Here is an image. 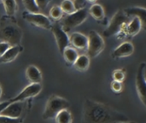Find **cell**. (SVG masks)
<instances>
[{
	"label": "cell",
	"mask_w": 146,
	"mask_h": 123,
	"mask_svg": "<svg viewBox=\"0 0 146 123\" xmlns=\"http://www.w3.org/2000/svg\"><path fill=\"white\" fill-rule=\"evenodd\" d=\"M130 121L127 115L102 103L86 99L83 107V123H120Z\"/></svg>",
	"instance_id": "1"
},
{
	"label": "cell",
	"mask_w": 146,
	"mask_h": 123,
	"mask_svg": "<svg viewBox=\"0 0 146 123\" xmlns=\"http://www.w3.org/2000/svg\"><path fill=\"white\" fill-rule=\"evenodd\" d=\"M71 1L74 3L76 10L85 8V6L86 4V0H71Z\"/></svg>",
	"instance_id": "29"
},
{
	"label": "cell",
	"mask_w": 146,
	"mask_h": 123,
	"mask_svg": "<svg viewBox=\"0 0 146 123\" xmlns=\"http://www.w3.org/2000/svg\"><path fill=\"white\" fill-rule=\"evenodd\" d=\"M60 8H61L62 11L63 13H66L68 15L72 14L76 10V9L74 7V4L71 0H63L61 3Z\"/></svg>",
	"instance_id": "23"
},
{
	"label": "cell",
	"mask_w": 146,
	"mask_h": 123,
	"mask_svg": "<svg viewBox=\"0 0 146 123\" xmlns=\"http://www.w3.org/2000/svg\"><path fill=\"white\" fill-rule=\"evenodd\" d=\"M22 3L28 13H39V9L36 5L35 0H22Z\"/></svg>",
	"instance_id": "24"
},
{
	"label": "cell",
	"mask_w": 146,
	"mask_h": 123,
	"mask_svg": "<svg viewBox=\"0 0 146 123\" xmlns=\"http://www.w3.org/2000/svg\"><path fill=\"white\" fill-rule=\"evenodd\" d=\"M86 1H87V2H90V3H95L97 0H86Z\"/></svg>",
	"instance_id": "33"
},
{
	"label": "cell",
	"mask_w": 146,
	"mask_h": 123,
	"mask_svg": "<svg viewBox=\"0 0 146 123\" xmlns=\"http://www.w3.org/2000/svg\"><path fill=\"white\" fill-rule=\"evenodd\" d=\"M1 95H2V88H1V86H0V98H1Z\"/></svg>",
	"instance_id": "35"
},
{
	"label": "cell",
	"mask_w": 146,
	"mask_h": 123,
	"mask_svg": "<svg viewBox=\"0 0 146 123\" xmlns=\"http://www.w3.org/2000/svg\"><path fill=\"white\" fill-rule=\"evenodd\" d=\"M32 99H27L20 102L10 103L1 113L0 116H8L14 119H21L25 117L27 111L31 108Z\"/></svg>",
	"instance_id": "4"
},
{
	"label": "cell",
	"mask_w": 146,
	"mask_h": 123,
	"mask_svg": "<svg viewBox=\"0 0 146 123\" xmlns=\"http://www.w3.org/2000/svg\"><path fill=\"white\" fill-rule=\"evenodd\" d=\"M9 104H10L9 100L5 101V102H3V103H0V115H1V113H2V111H3Z\"/></svg>",
	"instance_id": "32"
},
{
	"label": "cell",
	"mask_w": 146,
	"mask_h": 123,
	"mask_svg": "<svg viewBox=\"0 0 146 123\" xmlns=\"http://www.w3.org/2000/svg\"><path fill=\"white\" fill-rule=\"evenodd\" d=\"M41 90H42L41 84L31 83L30 85L26 86L17 96L9 99V102L14 103V102H20V101H24L27 99H32L33 98L38 96L40 93Z\"/></svg>",
	"instance_id": "9"
},
{
	"label": "cell",
	"mask_w": 146,
	"mask_h": 123,
	"mask_svg": "<svg viewBox=\"0 0 146 123\" xmlns=\"http://www.w3.org/2000/svg\"><path fill=\"white\" fill-rule=\"evenodd\" d=\"M87 39V56L89 57V58H94L104 51L105 47L104 40L102 36L94 30H92L89 33Z\"/></svg>",
	"instance_id": "6"
},
{
	"label": "cell",
	"mask_w": 146,
	"mask_h": 123,
	"mask_svg": "<svg viewBox=\"0 0 146 123\" xmlns=\"http://www.w3.org/2000/svg\"><path fill=\"white\" fill-rule=\"evenodd\" d=\"M113 80L115 81L123 82L126 78V73L123 69H115L113 72Z\"/></svg>",
	"instance_id": "26"
},
{
	"label": "cell",
	"mask_w": 146,
	"mask_h": 123,
	"mask_svg": "<svg viewBox=\"0 0 146 123\" xmlns=\"http://www.w3.org/2000/svg\"><path fill=\"white\" fill-rule=\"evenodd\" d=\"M142 27H143V23L141 20L138 17H133L132 21L126 25L125 32L128 36L134 37L141 31Z\"/></svg>",
	"instance_id": "15"
},
{
	"label": "cell",
	"mask_w": 146,
	"mask_h": 123,
	"mask_svg": "<svg viewBox=\"0 0 146 123\" xmlns=\"http://www.w3.org/2000/svg\"><path fill=\"white\" fill-rule=\"evenodd\" d=\"M89 14L98 21H101L104 19L105 14H104V9L102 7V5L98 3H94L91 6V8L88 10Z\"/></svg>",
	"instance_id": "19"
},
{
	"label": "cell",
	"mask_w": 146,
	"mask_h": 123,
	"mask_svg": "<svg viewBox=\"0 0 146 123\" xmlns=\"http://www.w3.org/2000/svg\"><path fill=\"white\" fill-rule=\"evenodd\" d=\"M22 47L21 45L10 46L7 51L0 57V63H9L14 61L17 56L22 51Z\"/></svg>",
	"instance_id": "14"
},
{
	"label": "cell",
	"mask_w": 146,
	"mask_h": 123,
	"mask_svg": "<svg viewBox=\"0 0 146 123\" xmlns=\"http://www.w3.org/2000/svg\"><path fill=\"white\" fill-rule=\"evenodd\" d=\"M70 107V104L68 100L56 95H52L47 101L45 109L42 115L44 120L54 119L56 116L63 110H68Z\"/></svg>",
	"instance_id": "3"
},
{
	"label": "cell",
	"mask_w": 146,
	"mask_h": 123,
	"mask_svg": "<svg viewBox=\"0 0 146 123\" xmlns=\"http://www.w3.org/2000/svg\"><path fill=\"white\" fill-rule=\"evenodd\" d=\"M23 120L21 119H14L8 116H0V123H21Z\"/></svg>",
	"instance_id": "28"
},
{
	"label": "cell",
	"mask_w": 146,
	"mask_h": 123,
	"mask_svg": "<svg viewBox=\"0 0 146 123\" xmlns=\"http://www.w3.org/2000/svg\"><path fill=\"white\" fill-rule=\"evenodd\" d=\"M134 52V46L131 42H124L116 47L112 52L113 58H123L130 57Z\"/></svg>",
	"instance_id": "13"
},
{
	"label": "cell",
	"mask_w": 146,
	"mask_h": 123,
	"mask_svg": "<svg viewBox=\"0 0 146 123\" xmlns=\"http://www.w3.org/2000/svg\"><path fill=\"white\" fill-rule=\"evenodd\" d=\"M50 30H51L54 37H55V39H56V45L58 46L59 51L61 53H62L63 51L68 46H69L68 35L67 34L66 32H64L62 30V28L61 27L60 24H54V25H52Z\"/></svg>",
	"instance_id": "11"
},
{
	"label": "cell",
	"mask_w": 146,
	"mask_h": 123,
	"mask_svg": "<svg viewBox=\"0 0 146 123\" xmlns=\"http://www.w3.org/2000/svg\"><path fill=\"white\" fill-rule=\"evenodd\" d=\"M120 123H137V122H130V121H128V122H120Z\"/></svg>",
	"instance_id": "34"
},
{
	"label": "cell",
	"mask_w": 146,
	"mask_h": 123,
	"mask_svg": "<svg viewBox=\"0 0 146 123\" xmlns=\"http://www.w3.org/2000/svg\"><path fill=\"white\" fill-rule=\"evenodd\" d=\"M73 66L79 71L85 72L89 68L90 66V58L87 55H80L78 57Z\"/></svg>",
	"instance_id": "18"
},
{
	"label": "cell",
	"mask_w": 146,
	"mask_h": 123,
	"mask_svg": "<svg viewBox=\"0 0 146 123\" xmlns=\"http://www.w3.org/2000/svg\"><path fill=\"white\" fill-rule=\"evenodd\" d=\"M111 90L115 92V93H120L122 92L123 90V84L122 82H119V81H115L113 80V82L111 83Z\"/></svg>",
	"instance_id": "27"
},
{
	"label": "cell",
	"mask_w": 146,
	"mask_h": 123,
	"mask_svg": "<svg viewBox=\"0 0 146 123\" xmlns=\"http://www.w3.org/2000/svg\"><path fill=\"white\" fill-rule=\"evenodd\" d=\"M56 123H72L73 116L68 110H63L60 111L54 118Z\"/></svg>",
	"instance_id": "22"
},
{
	"label": "cell",
	"mask_w": 146,
	"mask_h": 123,
	"mask_svg": "<svg viewBox=\"0 0 146 123\" xmlns=\"http://www.w3.org/2000/svg\"><path fill=\"white\" fill-rule=\"evenodd\" d=\"M62 54L63 58L65 59L66 62L68 65H73L74 63V62L76 61V59L78 58V57H79L78 51L74 48L70 47V46H68L63 51V52Z\"/></svg>",
	"instance_id": "20"
},
{
	"label": "cell",
	"mask_w": 146,
	"mask_h": 123,
	"mask_svg": "<svg viewBox=\"0 0 146 123\" xmlns=\"http://www.w3.org/2000/svg\"><path fill=\"white\" fill-rule=\"evenodd\" d=\"M26 76L31 83L40 84L42 81V74L40 70L34 65H30L27 68Z\"/></svg>",
	"instance_id": "16"
},
{
	"label": "cell",
	"mask_w": 146,
	"mask_h": 123,
	"mask_svg": "<svg viewBox=\"0 0 146 123\" xmlns=\"http://www.w3.org/2000/svg\"><path fill=\"white\" fill-rule=\"evenodd\" d=\"M145 62H142L138 69L136 75V89L140 98L141 102L144 105H145V91H146V80H145Z\"/></svg>",
	"instance_id": "10"
},
{
	"label": "cell",
	"mask_w": 146,
	"mask_h": 123,
	"mask_svg": "<svg viewBox=\"0 0 146 123\" xmlns=\"http://www.w3.org/2000/svg\"><path fill=\"white\" fill-rule=\"evenodd\" d=\"M125 15L127 17L133 16V17H138L141 20L142 23L144 24L145 21L146 10L145 8H140V7H131V8H127L123 10Z\"/></svg>",
	"instance_id": "17"
},
{
	"label": "cell",
	"mask_w": 146,
	"mask_h": 123,
	"mask_svg": "<svg viewBox=\"0 0 146 123\" xmlns=\"http://www.w3.org/2000/svg\"><path fill=\"white\" fill-rule=\"evenodd\" d=\"M12 18L2 19L0 23V41L6 42L10 46L20 45L23 33L16 22L11 20Z\"/></svg>",
	"instance_id": "2"
},
{
	"label": "cell",
	"mask_w": 146,
	"mask_h": 123,
	"mask_svg": "<svg viewBox=\"0 0 146 123\" xmlns=\"http://www.w3.org/2000/svg\"><path fill=\"white\" fill-rule=\"evenodd\" d=\"M63 12L62 11L60 6L58 5H54L50 10V16L52 20L54 21H59L62 17Z\"/></svg>",
	"instance_id": "25"
},
{
	"label": "cell",
	"mask_w": 146,
	"mask_h": 123,
	"mask_svg": "<svg viewBox=\"0 0 146 123\" xmlns=\"http://www.w3.org/2000/svg\"><path fill=\"white\" fill-rule=\"evenodd\" d=\"M1 1L3 4L7 16L13 17L18 9L17 3H16L15 0H1Z\"/></svg>",
	"instance_id": "21"
},
{
	"label": "cell",
	"mask_w": 146,
	"mask_h": 123,
	"mask_svg": "<svg viewBox=\"0 0 146 123\" xmlns=\"http://www.w3.org/2000/svg\"><path fill=\"white\" fill-rule=\"evenodd\" d=\"M69 44H71L72 47L74 48L77 51H85L87 49L88 39L87 37L80 33H73L68 36Z\"/></svg>",
	"instance_id": "12"
},
{
	"label": "cell",
	"mask_w": 146,
	"mask_h": 123,
	"mask_svg": "<svg viewBox=\"0 0 146 123\" xmlns=\"http://www.w3.org/2000/svg\"><path fill=\"white\" fill-rule=\"evenodd\" d=\"M128 18L129 17H127L125 15L123 10H118L111 19V21L108 26V27L104 32L105 37H110L115 35L122 29H124L123 27L127 24V22L128 21Z\"/></svg>",
	"instance_id": "7"
},
{
	"label": "cell",
	"mask_w": 146,
	"mask_h": 123,
	"mask_svg": "<svg viewBox=\"0 0 146 123\" xmlns=\"http://www.w3.org/2000/svg\"><path fill=\"white\" fill-rule=\"evenodd\" d=\"M49 1L50 0H35V3H36V5L38 6V9L39 10H42V9H44L48 3H49Z\"/></svg>",
	"instance_id": "30"
},
{
	"label": "cell",
	"mask_w": 146,
	"mask_h": 123,
	"mask_svg": "<svg viewBox=\"0 0 146 123\" xmlns=\"http://www.w3.org/2000/svg\"><path fill=\"white\" fill-rule=\"evenodd\" d=\"M23 17L28 23H30L31 25L34 27L44 28L46 30H50L51 28L52 24L50 22V20L46 15L41 13L33 14V13L27 12V13H24Z\"/></svg>",
	"instance_id": "8"
},
{
	"label": "cell",
	"mask_w": 146,
	"mask_h": 123,
	"mask_svg": "<svg viewBox=\"0 0 146 123\" xmlns=\"http://www.w3.org/2000/svg\"><path fill=\"white\" fill-rule=\"evenodd\" d=\"M10 47V45L6 42L0 41V57L7 51V50Z\"/></svg>",
	"instance_id": "31"
},
{
	"label": "cell",
	"mask_w": 146,
	"mask_h": 123,
	"mask_svg": "<svg viewBox=\"0 0 146 123\" xmlns=\"http://www.w3.org/2000/svg\"><path fill=\"white\" fill-rule=\"evenodd\" d=\"M88 16V10L86 8L77 9L74 13L65 16L61 21V27L66 33L71 31L76 27L82 24Z\"/></svg>",
	"instance_id": "5"
}]
</instances>
